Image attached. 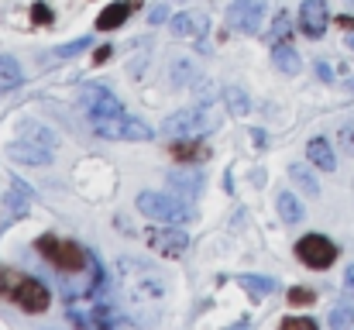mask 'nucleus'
<instances>
[{
    "instance_id": "nucleus-38",
    "label": "nucleus",
    "mask_w": 354,
    "mask_h": 330,
    "mask_svg": "<svg viewBox=\"0 0 354 330\" xmlns=\"http://www.w3.org/2000/svg\"><path fill=\"white\" fill-rule=\"evenodd\" d=\"M348 10H354V0H348Z\"/></svg>"
},
{
    "instance_id": "nucleus-25",
    "label": "nucleus",
    "mask_w": 354,
    "mask_h": 330,
    "mask_svg": "<svg viewBox=\"0 0 354 330\" xmlns=\"http://www.w3.org/2000/svg\"><path fill=\"white\" fill-rule=\"evenodd\" d=\"M286 35H289V14H286V10H279V14H275V21H272V31H268V45L286 42Z\"/></svg>"
},
{
    "instance_id": "nucleus-31",
    "label": "nucleus",
    "mask_w": 354,
    "mask_h": 330,
    "mask_svg": "<svg viewBox=\"0 0 354 330\" xmlns=\"http://www.w3.org/2000/svg\"><path fill=\"white\" fill-rule=\"evenodd\" d=\"M176 155H179V158H200V155H203V148H200V145H179V148H176Z\"/></svg>"
},
{
    "instance_id": "nucleus-22",
    "label": "nucleus",
    "mask_w": 354,
    "mask_h": 330,
    "mask_svg": "<svg viewBox=\"0 0 354 330\" xmlns=\"http://www.w3.org/2000/svg\"><path fill=\"white\" fill-rule=\"evenodd\" d=\"M224 104H227V110H231L234 117H244V113L251 110V97H248L241 86H227V90H224Z\"/></svg>"
},
{
    "instance_id": "nucleus-26",
    "label": "nucleus",
    "mask_w": 354,
    "mask_h": 330,
    "mask_svg": "<svg viewBox=\"0 0 354 330\" xmlns=\"http://www.w3.org/2000/svg\"><path fill=\"white\" fill-rule=\"evenodd\" d=\"M334 330H354V306H337L327 320Z\"/></svg>"
},
{
    "instance_id": "nucleus-37",
    "label": "nucleus",
    "mask_w": 354,
    "mask_h": 330,
    "mask_svg": "<svg viewBox=\"0 0 354 330\" xmlns=\"http://www.w3.org/2000/svg\"><path fill=\"white\" fill-rule=\"evenodd\" d=\"M348 48H354V31H351V35H348Z\"/></svg>"
},
{
    "instance_id": "nucleus-15",
    "label": "nucleus",
    "mask_w": 354,
    "mask_h": 330,
    "mask_svg": "<svg viewBox=\"0 0 354 330\" xmlns=\"http://www.w3.org/2000/svg\"><path fill=\"white\" fill-rule=\"evenodd\" d=\"M272 62H275V69L286 73V76H296V73L303 69V59H299V52H296L289 42L272 45Z\"/></svg>"
},
{
    "instance_id": "nucleus-20",
    "label": "nucleus",
    "mask_w": 354,
    "mask_h": 330,
    "mask_svg": "<svg viewBox=\"0 0 354 330\" xmlns=\"http://www.w3.org/2000/svg\"><path fill=\"white\" fill-rule=\"evenodd\" d=\"M21 134L28 138V141H35V145H45V148H55V134L45 127V124H35V120H24L21 124Z\"/></svg>"
},
{
    "instance_id": "nucleus-27",
    "label": "nucleus",
    "mask_w": 354,
    "mask_h": 330,
    "mask_svg": "<svg viewBox=\"0 0 354 330\" xmlns=\"http://www.w3.org/2000/svg\"><path fill=\"white\" fill-rule=\"evenodd\" d=\"M83 48H90V38H76V42H69V45H59V48H52V55H55V59H69V55H76V52H83Z\"/></svg>"
},
{
    "instance_id": "nucleus-29",
    "label": "nucleus",
    "mask_w": 354,
    "mask_h": 330,
    "mask_svg": "<svg viewBox=\"0 0 354 330\" xmlns=\"http://www.w3.org/2000/svg\"><path fill=\"white\" fill-rule=\"evenodd\" d=\"M330 69H334V66H330ZM334 83L354 90V66H337V69H334Z\"/></svg>"
},
{
    "instance_id": "nucleus-30",
    "label": "nucleus",
    "mask_w": 354,
    "mask_h": 330,
    "mask_svg": "<svg viewBox=\"0 0 354 330\" xmlns=\"http://www.w3.org/2000/svg\"><path fill=\"white\" fill-rule=\"evenodd\" d=\"M337 141H341V148H344L348 155H354V124H344V127L337 131Z\"/></svg>"
},
{
    "instance_id": "nucleus-7",
    "label": "nucleus",
    "mask_w": 354,
    "mask_h": 330,
    "mask_svg": "<svg viewBox=\"0 0 354 330\" xmlns=\"http://www.w3.org/2000/svg\"><path fill=\"white\" fill-rule=\"evenodd\" d=\"M337 251H341V248H337L330 237H324V234H306V237H299V244H296L299 262L310 265V268H330V265L337 262Z\"/></svg>"
},
{
    "instance_id": "nucleus-19",
    "label": "nucleus",
    "mask_w": 354,
    "mask_h": 330,
    "mask_svg": "<svg viewBox=\"0 0 354 330\" xmlns=\"http://www.w3.org/2000/svg\"><path fill=\"white\" fill-rule=\"evenodd\" d=\"M127 10H131V3H111L100 17H97V28L100 31H114L124 24V17H127Z\"/></svg>"
},
{
    "instance_id": "nucleus-9",
    "label": "nucleus",
    "mask_w": 354,
    "mask_h": 330,
    "mask_svg": "<svg viewBox=\"0 0 354 330\" xmlns=\"http://www.w3.org/2000/svg\"><path fill=\"white\" fill-rule=\"evenodd\" d=\"M207 28H210V17L203 10H183L169 21L172 38H183V42H200L207 35Z\"/></svg>"
},
{
    "instance_id": "nucleus-10",
    "label": "nucleus",
    "mask_w": 354,
    "mask_h": 330,
    "mask_svg": "<svg viewBox=\"0 0 354 330\" xmlns=\"http://www.w3.org/2000/svg\"><path fill=\"white\" fill-rule=\"evenodd\" d=\"M28 210H31V186L14 176V179H10V193H7V207H3V227L24 220Z\"/></svg>"
},
{
    "instance_id": "nucleus-17",
    "label": "nucleus",
    "mask_w": 354,
    "mask_h": 330,
    "mask_svg": "<svg viewBox=\"0 0 354 330\" xmlns=\"http://www.w3.org/2000/svg\"><path fill=\"white\" fill-rule=\"evenodd\" d=\"M169 80H172V86L200 83V80H196V66H193V59H176V62L169 66Z\"/></svg>"
},
{
    "instance_id": "nucleus-36",
    "label": "nucleus",
    "mask_w": 354,
    "mask_h": 330,
    "mask_svg": "<svg viewBox=\"0 0 354 330\" xmlns=\"http://www.w3.org/2000/svg\"><path fill=\"white\" fill-rule=\"evenodd\" d=\"M251 138H254V145H258V148L265 145V131H251Z\"/></svg>"
},
{
    "instance_id": "nucleus-24",
    "label": "nucleus",
    "mask_w": 354,
    "mask_h": 330,
    "mask_svg": "<svg viewBox=\"0 0 354 330\" xmlns=\"http://www.w3.org/2000/svg\"><path fill=\"white\" fill-rule=\"evenodd\" d=\"M237 282L258 300V296H265V293H272L275 289V282L272 279H261V275H237Z\"/></svg>"
},
{
    "instance_id": "nucleus-8",
    "label": "nucleus",
    "mask_w": 354,
    "mask_h": 330,
    "mask_svg": "<svg viewBox=\"0 0 354 330\" xmlns=\"http://www.w3.org/2000/svg\"><path fill=\"white\" fill-rule=\"evenodd\" d=\"M145 241H148V248H155V251H158V255H165V258H183V255H186V248H189V237L179 230V223L151 227V230L145 234Z\"/></svg>"
},
{
    "instance_id": "nucleus-33",
    "label": "nucleus",
    "mask_w": 354,
    "mask_h": 330,
    "mask_svg": "<svg viewBox=\"0 0 354 330\" xmlns=\"http://www.w3.org/2000/svg\"><path fill=\"white\" fill-rule=\"evenodd\" d=\"M111 55H114V48H111V45H104V48H100V52H97V62H107V59H111Z\"/></svg>"
},
{
    "instance_id": "nucleus-11",
    "label": "nucleus",
    "mask_w": 354,
    "mask_h": 330,
    "mask_svg": "<svg viewBox=\"0 0 354 330\" xmlns=\"http://www.w3.org/2000/svg\"><path fill=\"white\" fill-rule=\"evenodd\" d=\"M299 31L306 35V38H324V31H327V3L324 0H303V7H299Z\"/></svg>"
},
{
    "instance_id": "nucleus-32",
    "label": "nucleus",
    "mask_w": 354,
    "mask_h": 330,
    "mask_svg": "<svg viewBox=\"0 0 354 330\" xmlns=\"http://www.w3.org/2000/svg\"><path fill=\"white\" fill-rule=\"evenodd\" d=\"M282 327H306V330H313L317 324H313V320H306V317H286V320H282Z\"/></svg>"
},
{
    "instance_id": "nucleus-5",
    "label": "nucleus",
    "mask_w": 354,
    "mask_h": 330,
    "mask_svg": "<svg viewBox=\"0 0 354 330\" xmlns=\"http://www.w3.org/2000/svg\"><path fill=\"white\" fill-rule=\"evenodd\" d=\"M138 210L145 214L148 220H162V223H186L193 217L186 203H179L176 196L169 193H138Z\"/></svg>"
},
{
    "instance_id": "nucleus-21",
    "label": "nucleus",
    "mask_w": 354,
    "mask_h": 330,
    "mask_svg": "<svg viewBox=\"0 0 354 330\" xmlns=\"http://www.w3.org/2000/svg\"><path fill=\"white\" fill-rule=\"evenodd\" d=\"M169 183H172L176 190H183V196H196L200 186H203V176H200V172H172Z\"/></svg>"
},
{
    "instance_id": "nucleus-12",
    "label": "nucleus",
    "mask_w": 354,
    "mask_h": 330,
    "mask_svg": "<svg viewBox=\"0 0 354 330\" xmlns=\"http://www.w3.org/2000/svg\"><path fill=\"white\" fill-rule=\"evenodd\" d=\"M227 21H231V28H237V31L254 35L261 28V3H254V0H234L231 10H227Z\"/></svg>"
},
{
    "instance_id": "nucleus-28",
    "label": "nucleus",
    "mask_w": 354,
    "mask_h": 330,
    "mask_svg": "<svg viewBox=\"0 0 354 330\" xmlns=\"http://www.w3.org/2000/svg\"><path fill=\"white\" fill-rule=\"evenodd\" d=\"M289 303H292V306H310V303H313V293L303 289V286H292V289H289Z\"/></svg>"
},
{
    "instance_id": "nucleus-4",
    "label": "nucleus",
    "mask_w": 354,
    "mask_h": 330,
    "mask_svg": "<svg viewBox=\"0 0 354 330\" xmlns=\"http://www.w3.org/2000/svg\"><path fill=\"white\" fill-rule=\"evenodd\" d=\"M217 124H221L217 110L203 104V107L176 110L172 117H165L162 131H165L169 138H203V134H210V131H214Z\"/></svg>"
},
{
    "instance_id": "nucleus-35",
    "label": "nucleus",
    "mask_w": 354,
    "mask_h": 330,
    "mask_svg": "<svg viewBox=\"0 0 354 330\" xmlns=\"http://www.w3.org/2000/svg\"><path fill=\"white\" fill-rule=\"evenodd\" d=\"M35 17H38V21H48V17H52V14H48V10H45V7H35Z\"/></svg>"
},
{
    "instance_id": "nucleus-34",
    "label": "nucleus",
    "mask_w": 354,
    "mask_h": 330,
    "mask_svg": "<svg viewBox=\"0 0 354 330\" xmlns=\"http://www.w3.org/2000/svg\"><path fill=\"white\" fill-rule=\"evenodd\" d=\"M344 286H348V289H351V293H354V262H351V268L344 272Z\"/></svg>"
},
{
    "instance_id": "nucleus-3",
    "label": "nucleus",
    "mask_w": 354,
    "mask_h": 330,
    "mask_svg": "<svg viewBox=\"0 0 354 330\" xmlns=\"http://www.w3.org/2000/svg\"><path fill=\"white\" fill-rule=\"evenodd\" d=\"M0 293H3L10 303H17L24 313H45L48 303H52L48 289H45L41 282L21 275V272H3V275H0Z\"/></svg>"
},
{
    "instance_id": "nucleus-6",
    "label": "nucleus",
    "mask_w": 354,
    "mask_h": 330,
    "mask_svg": "<svg viewBox=\"0 0 354 330\" xmlns=\"http://www.w3.org/2000/svg\"><path fill=\"white\" fill-rule=\"evenodd\" d=\"M38 251H41L55 268H62V272H83L86 262H90V255H86L80 244H73V241H59V237H52V234L38 241Z\"/></svg>"
},
{
    "instance_id": "nucleus-16",
    "label": "nucleus",
    "mask_w": 354,
    "mask_h": 330,
    "mask_svg": "<svg viewBox=\"0 0 354 330\" xmlns=\"http://www.w3.org/2000/svg\"><path fill=\"white\" fill-rule=\"evenodd\" d=\"M289 176H292V183H296L303 193L320 196V183H317V176L310 172V165H303V162H289Z\"/></svg>"
},
{
    "instance_id": "nucleus-2",
    "label": "nucleus",
    "mask_w": 354,
    "mask_h": 330,
    "mask_svg": "<svg viewBox=\"0 0 354 330\" xmlns=\"http://www.w3.org/2000/svg\"><path fill=\"white\" fill-rule=\"evenodd\" d=\"M120 286L127 289V296L134 303H158L165 296V279L158 268L145 265V262H134V258H124L118 265Z\"/></svg>"
},
{
    "instance_id": "nucleus-1",
    "label": "nucleus",
    "mask_w": 354,
    "mask_h": 330,
    "mask_svg": "<svg viewBox=\"0 0 354 330\" xmlns=\"http://www.w3.org/2000/svg\"><path fill=\"white\" fill-rule=\"evenodd\" d=\"M80 107L86 113L90 127L107 141H148L151 138V127L141 117H131L120 107L118 97L100 83H86L80 90Z\"/></svg>"
},
{
    "instance_id": "nucleus-13",
    "label": "nucleus",
    "mask_w": 354,
    "mask_h": 330,
    "mask_svg": "<svg viewBox=\"0 0 354 330\" xmlns=\"http://www.w3.org/2000/svg\"><path fill=\"white\" fill-rule=\"evenodd\" d=\"M7 158H10V162H24V165H48V162H52V148L21 138V141L7 145Z\"/></svg>"
},
{
    "instance_id": "nucleus-23",
    "label": "nucleus",
    "mask_w": 354,
    "mask_h": 330,
    "mask_svg": "<svg viewBox=\"0 0 354 330\" xmlns=\"http://www.w3.org/2000/svg\"><path fill=\"white\" fill-rule=\"evenodd\" d=\"M21 86V69L10 55H0V90H14Z\"/></svg>"
},
{
    "instance_id": "nucleus-14",
    "label": "nucleus",
    "mask_w": 354,
    "mask_h": 330,
    "mask_svg": "<svg viewBox=\"0 0 354 330\" xmlns=\"http://www.w3.org/2000/svg\"><path fill=\"white\" fill-rule=\"evenodd\" d=\"M306 155H310V165H317L320 172H334L337 169V155H334L327 138H310L306 141Z\"/></svg>"
},
{
    "instance_id": "nucleus-18",
    "label": "nucleus",
    "mask_w": 354,
    "mask_h": 330,
    "mask_svg": "<svg viewBox=\"0 0 354 330\" xmlns=\"http://www.w3.org/2000/svg\"><path fill=\"white\" fill-rule=\"evenodd\" d=\"M275 207H279V217L286 220V223H299V220H303V203H299L292 193H279Z\"/></svg>"
}]
</instances>
